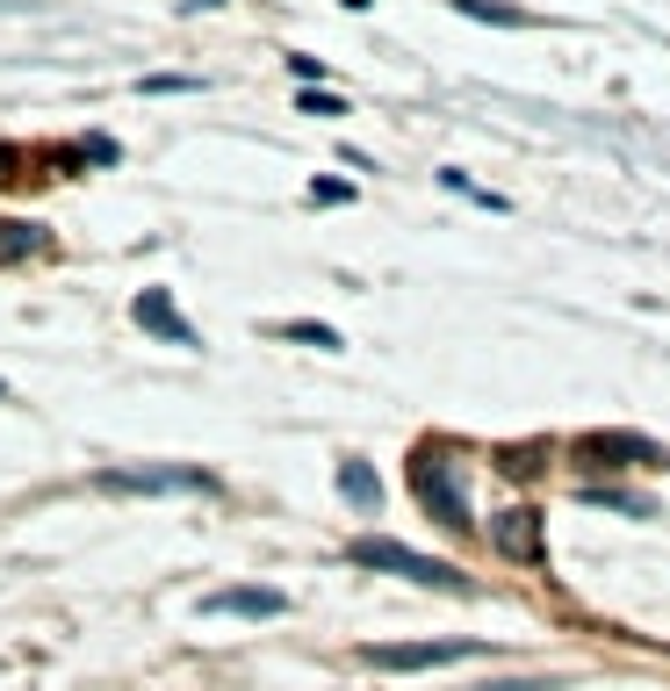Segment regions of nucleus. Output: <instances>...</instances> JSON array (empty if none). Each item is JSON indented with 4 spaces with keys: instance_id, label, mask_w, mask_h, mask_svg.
Returning <instances> with one entry per match:
<instances>
[{
    "instance_id": "4468645a",
    "label": "nucleus",
    "mask_w": 670,
    "mask_h": 691,
    "mask_svg": "<svg viewBox=\"0 0 670 691\" xmlns=\"http://www.w3.org/2000/svg\"><path fill=\"white\" fill-rule=\"evenodd\" d=\"M288 72H296V80H325V58H303V51H288Z\"/></svg>"
},
{
    "instance_id": "20e7f679",
    "label": "nucleus",
    "mask_w": 670,
    "mask_h": 691,
    "mask_svg": "<svg viewBox=\"0 0 670 691\" xmlns=\"http://www.w3.org/2000/svg\"><path fill=\"white\" fill-rule=\"evenodd\" d=\"M203 612L209 620H282L288 598L274 591V583H231V591H209Z\"/></svg>"
},
{
    "instance_id": "f8f14e48",
    "label": "nucleus",
    "mask_w": 670,
    "mask_h": 691,
    "mask_svg": "<svg viewBox=\"0 0 670 691\" xmlns=\"http://www.w3.org/2000/svg\"><path fill=\"white\" fill-rule=\"evenodd\" d=\"M311 203H354V188L346 180H311Z\"/></svg>"
},
{
    "instance_id": "ddd939ff",
    "label": "nucleus",
    "mask_w": 670,
    "mask_h": 691,
    "mask_svg": "<svg viewBox=\"0 0 670 691\" xmlns=\"http://www.w3.org/2000/svg\"><path fill=\"white\" fill-rule=\"evenodd\" d=\"M303 116H346V101H332V95H317V87H311V95H303Z\"/></svg>"
},
{
    "instance_id": "f03ea898",
    "label": "nucleus",
    "mask_w": 670,
    "mask_h": 691,
    "mask_svg": "<svg viewBox=\"0 0 670 691\" xmlns=\"http://www.w3.org/2000/svg\"><path fill=\"white\" fill-rule=\"evenodd\" d=\"M346 555L361 562V570H390V576H404V583H433V591H469V576L454 570V562H433V555H418V547H404V541H383V533H361Z\"/></svg>"
},
{
    "instance_id": "9b49d317",
    "label": "nucleus",
    "mask_w": 670,
    "mask_h": 691,
    "mask_svg": "<svg viewBox=\"0 0 670 691\" xmlns=\"http://www.w3.org/2000/svg\"><path fill=\"white\" fill-rule=\"evenodd\" d=\"M195 72H145V80H137V95H195Z\"/></svg>"
},
{
    "instance_id": "1a4fd4ad",
    "label": "nucleus",
    "mask_w": 670,
    "mask_h": 691,
    "mask_svg": "<svg viewBox=\"0 0 670 691\" xmlns=\"http://www.w3.org/2000/svg\"><path fill=\"white\" fill-rule=\"evenodd\" d=\"M274 339H296V346H317V353H339V346H346L332 325H311V317H296V325H274Z\"/></svg>"
},
{
    "instance_id": "a211bd4d",
    "label": "nucleus",
    "mask_w": 670,
    "mask_h": 691,
    "mask_svg": "<svg viewBox=\"0 0 670 691\" xmlns=\"http://www.w3.org/2000/svg\"><path fill=\"white\" fill-rule=\"evenodd\" d=\"M0 404H8V382H0Z\"/></svg>"
},
{
    "instance_id": "0eeeda50",
    "label": "nucleus",
    "mask_w": 670,
    "mask_h": 691,
    "mask_svg": "<svg viewBox=\"0 0 670 691\" xmlns=\"http://www.w3.org/2000/svg\"><path fill=\"white\" fill-rule=\"evenodd\" d=\"M339 497L354 504V512H383V483H375L368 461H354V454L339 461Z\"/></svg>"
},
{
    "instance_id": "9d476101",
    "label": "nucleus",
    "mask_w": 670,
    "mask_h": 691,
    "mask_svg": "<svg viewBox=\"0 0 670 691\" xmlns=\"http://www.w3.org/2000/svg\"><path fill=\"white\" fill-rule=\"evenodd\" d=\"M454 8L476 14V22H505V29H526V22H534L526 8H505V0H454Z\"/></svg>"
},
{
    "instance_id": "39448f33",
    "label": "nucleus",
    "mask_w": 670,
    "mask_h": 691,
    "mask_svg": "<svg viewBox=\"0 0 670 691\" xmlns=\"http://www.w3.org/2000/svg\"><path fill=\"white\" fill-rule=\"evenodd\" d=\"M130 317H137V332H151V339H166V346H203V339H195V325L180 317V303L166 296V288H137Z\"/></svg>"
},
{
    "instance_id": "7ed1b4c3",
    "label": "nucleus",
    "mask_w": 670,
    "mask_h": 691,
    "mask_svg": "<svg viewBox=\"0 0 670 691\" xmlns=\"http://www.w3.org/2000/svg\"><path fill=\"white\" fill-rule=\"evenodd\" d=\"M469 655H483V641H383V649H368L375 670H440V663H469Z\"/></svg>"
},
{
    "instance_id": "2eb2a0df",
    "label": "nucleus",
    "mask_w": 670,
    "mask_h": 691,
    "mask_svg": "<svg viewBox=\"0 0 670 691\" xmlns=\"http://www.w3.org/2000/svg\"><path fill=\"white\" fill-rule=\"evenodd\" d=\"M491 691H555V684H534V678H512V684H491Z\"/></svg>"
},
{
    "instance_id": "6e6552de",
    "label": "nucleus",
    "mask_w": 670,
    "mask_h": 691,
    "mask_svg": "<svg viewBox=\"0 0 670 691\" xmlns=\"http://www.w3.org/2000/svg\"><path fill=\"white\" fill-rule=\"evenodd\" d=\"M497 547L520 562H541V533H534V512H505L497 519Z\"/></svg>"
},
{
    "instance_id": "f257e3e1",
    "label": "nucleus",
    "mask_w": 670,
    "mask_h": 691,
    "mask_svg": "<svg viewBox=\"0 0 670 691\" xmlns=\"http://www.w3.org/2000/svg\"><path fill=\"white\" fill-rule=\"evenodd\" d=\"M411 490H418V504L440 519V526L469 533L476 519H469V497H462V461H454L447 447H418L411 454Z\"/></svg>"
},
{
    "instance_id": "423d86ee",
    "label": "nucleus",
    "mask_w": 670,
    "mask_h": 691,
    "mask_svg": "<svg viewBox=\"0 0 670 691\" xmlns=\"http://www.w3.org/2000/svg\"><path fill=\"white\" fill-rule=\"evenodd\" d=\"M101 490H203V497H209L217 475H209V468H166V461H159V468H109Z\"/></svg>"
},
{
    "instance_id": "dca6fc26",
    "label": "nucleus",
    "mask_w": 670,
    "mask_h": 691,
    "mask_svg": "<svg viewBox=\"0 0 670 691\" xmlns=\"http://www.w3.org/2000/svg\"><path fill=\"white\" fill-rule=\"evenodd\" d=\"M339 8H354V14H361V8H375V0H339Z\"/></svg>"
},
{
    "instance_id": "f3484780",
    "label": "nucleus",
    "mask_w": 670,
    "mask_h": 691,
    "mask_svg": "<svg viewBox=\"0 0 670 691\" xmlns=\"http://www.w3.org/2000/svg\"><path fill=\"white\" fill-rule=\"evenodd\" d=\"M188 8H224V0H188Z\"/></svg>"
}]
</instances>
